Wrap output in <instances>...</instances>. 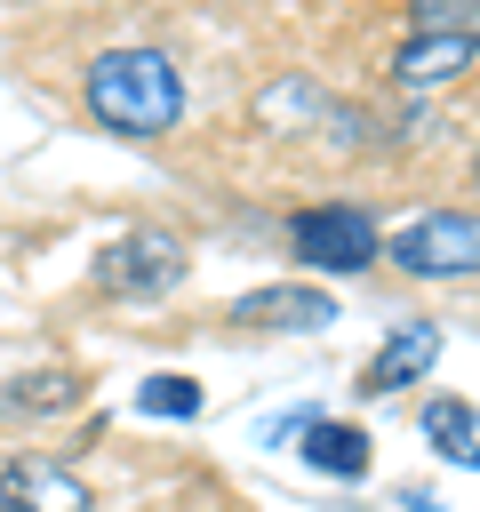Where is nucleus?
<instances>
[{"label": "nucleus", "instance_id": "1", "mask_svg": "<svg viewBox=\"0 0 480 512\" xmlns=\"http://www.w3.org/2000/svg\"><path fill=\"white\" fill-rule=\"evenodd\" d=\"M88 112L112 136H168L184 120V72L160 48H104L88 64Z\"/></svg>", "mask_w": 480, "mask_h": 512}, {"label": "nucleus", "instance_id": "2", "mask_svg": "<svg viewBox=\"0 0 480 512\" xmlns=\"http://www.w3.org/2000/svg\"><path fill=\"white\" fill-rule=\"evenodd\" d=\"M376 256H392L408 280H464V272H480V216H464V208H432V216L400 224Z\"/></svg>", "mask_w": 480, "mask_h": 512}, {"label": "nucleus", "instance_id": "3", "mask_svg": "<svg viewBox=\"0 0 480 512\" xmlns=\"http://www.w3.org/2000/svg\"><path fill=\"white\" fill-rule=\"evenodd\" d=\"M288 248H296L312 272H360V264H376L384 232H376V216L352 208V200H312V208L288 216Z\"/></svg>", "mask_w": 480, "mask_h": 512}, {"label": "nucleus", "instance_id": "4", "mask_svg": "<svg viewBox=\"0 0 480 512\" xmlns=\"http://www.w3.org/2000/svg\"><path fill=\"white\" fill-rule=\"evenodd\" d=\"M184 280V240H168V232H120V240H104L96 248V288L104 296H168Z\"/></svg>", "mask_w": 480, "mask_h": 512}, {"label": "nucleus", "instance_id": "5", "mask_svg": "<svg viewBox=\"0 0 480 512\" xmlns=\"http://www.w3.org/2000/svg\"><path fill=\"white\" fill-rule=\"evenodd\" d=\"M0 512H96L88 480L56 456H0Z\"/></svg>", "mask_w": 480, "mask_h": 512}, {"label": "nucleus", "instance_id": "6", "mask_svg": "<svg viewBox=\"0 0 480 512\" xmlns=\"http://www.w3.org/2000/svg\"><path fill=\"white\" fill-rule=\"evenodd\" d=\"M432 360H440V328H432V320H400V328H392V336L368 352V368H360V392L392 400V392L424 384V376H432Z\"/></svg>", "mask_w": 480, "mask_h": 512}, {"label": "nucleus", "instance_id": "7", "mask_svg": "<svg viewBox=\"0 0 480 512\" xmlns=\"http://www.w3.org/2000/svg\"><path fill=\"white\" fill-rule=\"evenodd\" d=\"M232 320L240 328H296V336H312V328L336 320V296L328 288H304V280H272V288H248L232 304Z\"/></svg>", "mask_w": 480, "mask_h": 512}, {"label": "nucleus", "instance_id": "8", "mask_svg": "<svg viewBox=\"0 0 480 512\" xmlns=\"http://www.w3.org/2000/svg\"><path fill=\"white\" fill-rule=\"evenodd\" d=\"M296 456H304L320 480H368V464H376L368 432H360V424H344V416H312V424L296 432Z\"/></svg>", "mask_w": 480, "mask_h": 512}, {"label": "nucleus", "instance_id": "9", "mask_svg": "<svg viewBox=\"0 0 480 512\" xmlns=\"http://www.w3.org/2000/svg\"><path fill=\"white\" fill-rule=\"evenodd\" d=\"M472 56H480V40H456V32H408V40L392 48V80H400V88H448Z\"/></svg>", "mask_w": 480, "mask_h": 512}, {"label": "nucleus", "instance_id": "10", "mask_svg": "<svg viewBox=\"0 0 480 512\" xmlns=\"http://www.w3.org/2000/svg\"><path fill=\"white\" fill-rule=\"evenodd\" d=\"M416 424H424V440H432L448 464L480 472V416H472L464 400H448V392H440V400H424V416H416Z\"/></svg>", "mask_w": 480, "mask_h": 512}, {"label": "nucleus", "instance_id": "11", "mask_svg": "<svg viewBox=\"0 0 480 512\" xmlns=\"http://www.w3.org/2000/svg\"><path fill=\"white\" fill-rule=\"evenodd\" d=\"M136 408H144V416H160V424H192L208 400H200V384H192V376H144Z\"/></svg>", "mask_w": 480, "mask_h": 512}, {"label": "nucleus", "instance_id": "12", "mask_svg": "<svg viewBox=\"0 0 480 512\" xmlns=\"http://www.w3.org/2000/svg\"><path fill=\"white\" fill-rule=\"evenodd\" d=\"M408 32H456V40H480V0H408Z\"/></svg>", "mask_w": 480, "mask_h": 512}, {"label": "nucleus", "instance_id": "13", "mask_svg": "<svg viewBox=\"0 0 480 512\" xmlns=\"http://www.w3.org/2000/svg\"><path fill=\"white\" fill-rule=\"evenodd\" d=\"M264 120H280V112H320V96L304 88V80H288V88H264V104H256Z\"/></svg>", "mask_w": 480, "mask_h": 512}]
</instances>
